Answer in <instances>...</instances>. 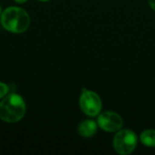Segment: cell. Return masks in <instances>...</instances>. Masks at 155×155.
<instances>
[{
  "label": "cell",
  "mask_w": 155,
  "mask_h": 155,
  "mask_svg": "<svg viewBox=\"0 0 155 155\" xmlns=\"http://www.w3.org/2000/svg\"><path fill=\"white\" fill-rule=\"evenodd\" d=\"M16 3H19V4H22V3H25V2H26L27 0H15Z\"/></svg>",
  "instance_id": "10"
},
{
  "label": "cell",
  "mask_w": 155,
  "mask_h": 155,
  "mask_svg": "<svg viewBox=\"0 0 155 155\" xmlns=\"http://www.w3.org/2000/svg\"><path fill=\"white\" fill-rule=\"evenodd\" d=\"M8 91H9L8 86L5 84L0 82V99L5 97L6 95V94L8 93Z\"/></svg>",
  "instance_id": "8"
},
{
  "label": "cell",
  "mask_w": 155,
  "mask_h": 155,
  "mask_svg": "<svg viewBox=\"0 0 155 155\" xmlns=\"http://www.w3.org/2000/svg\"><path fill=\"white\" fill-rule=\"evenodd\" d=\"M148 3H149L150 6L155 11V0H148Z\"/></svg>",
  "instance_id": "9"
},
{
  "label": "cell",
  "mask_w": 155,
  "mask_h": 155,
  "mask_svg": "<svg viewBox=\"0 0 155 155\" xmlns=\"http://www.w3.org/2000/svg\"><path fill=\"white\" fill-rule=\"evenodd\" d=\"M25 110L23 98L16 94H11L0 103V119L7 123L18 122L25 116Z\"/></svg>",
  "instance_id": "2"
},
{
  "label": "cell",
  "mask_w": 155,
  "mask_h": 155,
  "mask_svg": "<svg viewBox=\"0 0 155 155\" xmlns=\"http://www.w3.org/2000/svg\"><path fill=\"white\" fill-rule=\"evenodd\" d=\"M138 138L134 132L129 129L119 130L114 138V148L121 155L131 154L136 148Z\"/></svg>",
  "instance_id": "3"
},
{
  "label": "cell",
  "mask_w": 155,
  "mask_h": 155,
  "mask_svg": "<svg viewBox=\"0 0 155 155\" xmlns=\"http://www.w3.org/2000/svg\"><path fill=\"white\" fill-rule=\"evenodd\" d=\"M140 140L143 144L148 147H155V131L149 129L142 133Z\"/></svg>",
  "instance_id": "7"
},
{
  "label": "cell",
  "mask_w": 155,
  "mask_h": 155,
  "mask_svg": "<svg viewBox=\"0 0 155 155\" xmlns=\"http://www.w3.org/2000/svg\"><path fill=\"white\" fill-rule=\"evenodd\" d=\"M0 15H1V7H0Z\"/></svg>",
  "instance_id": "12"
},
{
  "label": "cell",
  "mask_w": 155,
  "mask_h": 155,
  "mask_svg": "<svg viewBox=\"0 0 155 155\" xmlns=\"http://www.w3.org/2000/svg\"><path fill=\"white\" fill-rule=\"evenodd\" d=\"M79 104L81 110L91 117L99 115L102 111V100L100 96L96 93L86 89H83L82 91Z\"/></svg>",
  "instance_id": "4"
},
{
  "label": "cell",
  "mask_w": 155,
  "mask_h": 155,
  "mask_svg": "<svg viewBox=\"0 0 155 155\" xmlns=\"http://www.w3.org/2000/svg\"><path fill=\"white\" fill-rule=\"evenodd\" d=\"M98 126L108 133H114L118 132L124 124L123 118L120 114L115 112L106 111L102 114H99L97 119Z\"/></svg>",
  "instance_id": "5"
},
{
  "label": "cell",
  "mask_w": 155,
  "mask_h": 155,
  "mask_svg": "<svg viewBox=\"0 0 155 155\" xmlns=\"http://www.w3.org/2000/svg\"><path fill=\"white\" fill-rule=\"evenodd\" d=\"M97 131V124L93 120H85L78 126V133L81 136L89 138L95 134Z\"/></svg>",
  "instance_id": "6"
},
{
  "label": "cell",
  "mask_w": 155,
  "mask_h": 155,
  "mask_svg": "<svg viewBox=\"0 0 155 155\" xmlns=\"http://www.w3.org/2000/svg\"><path fill=\"white\" fill-rule=\"evenodd\" d=\"M39 1H49V0H39Z\"/></svg>",
  "instance_id": "11"
},
{
  "label": "cell",
  "mask_w": 155,
  "mask_h": 155,
  "mask_svg": "<svg viewBox=\"0 0 155 155\" xmlns=\"http://www.w3.org/2000/svg\"><path fill=\"white\" fill-rule=\"evenodd\" d=\"M1 24L11 33H24L30 25L29 15L21 7L9 6L1 15Z\"/></svg>",
  "instance_id": "1"
}]
</instances>
